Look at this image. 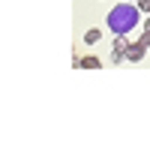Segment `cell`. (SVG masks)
<instances>
[{
  "instance_id": "cell-1",
  "label": "cell",
  "mask_w": 150,
  "mask_h": 150,
  "mask_svg": "<svg viewBox=\"0 0 150 150\" xmlns=\"http://www.w3.org/2000/svg\"><path fill=\"white\" fill-rule=\"evenodd\" d=\"M138 21H141V6L129 3V0L117 3L114 9H108V15H105V24H108V30L114 36H129L138 27Z\"/></svg>"
},
{
  "instance_id": "cell-2",
  "label": "cell",
  "mask_w": 150,
  "mask_h": 150,
  "mask_svg": "<svg viewBox=\"0 0 150 150\" xmlns=\"http://www.w3.org/2000/svg\"><path fill=\"white\" fill-rule=\"evenodd\" d=\"M126 51H129V39L126 36H114V42H111V60L114 63H126Z\"/></svg>"
},
{
  "instance_id": "cell-3",
  "label": "cell",
  "mask_w": 150,
  "mask_h": 150,
  "mask_svg": "<svg viewBox=\"0 0 150 150\" xmlns=\"http://www.w3.org/2000/svg\"><path fill=\"white\" fill-rule=\"evenodd\" d=\"M144 51L147 45L138 39V42H129V51H126V63H138V60H144Z\"/></svg>"
},
{
  "instance_id": "cell-4",
  "label": "cell",
  "mask_w": 150,
  "mask_h": 150,
  "mask_svg": "<svg viewBox=\"0 0 150 150\" xmlns=\"http://www.w3.org/2000/svg\"><path fill=\"white\" fill-rule=\"evenodd\" d=\"M75 66H78V69H99V66H102V60H99V57H78V60H75Z\"/></svg>"
},
{
  "instance_id": "cell-5",
  "label": "cell",
  "mask_w": 150,
  "mask_h": 150,
  "mask_svg": "<svg viewBox=\"0 0 150 150\" xmlns=\"http://www.w3.org/2000/svg\"><path fill=\"white\" fill-rule=\"evenodd\" d=\"M99 39H102V33H99L96 27H90V30L84 33V42H87V45H93V42H99Z\"/></svg>"
},
{
  "instance_id": "cell-6",
  "label": "cell",
  "mask_w": 150,
  "mask_h": 150,
  "mask_svg": "<svg viewBox=\"0 0 150 150\" xmlns=\"http://www.w3.org/2000/svg\"><path fill=\"white\" fill-rule=\"evenodd\" d=\"M138 6H141V12H150V0H138Z\"/></svg>"
},
{
  "instance_id": "cell-7",
  "label": "cell",
  "mask_w": 150,
  "mask_h": 150,
  "mask_svg": "<svg viewBox=\"0 0 150 150\" xmlns=\"http://www.w3.org/2000/svg\"><path fill=\"white\" fill-rule=\"evenodd\" d=\"M141 42H144V45L150 48V30H144V36H141Z\"/></svg>"
},
{
  "instance_id": "cell-8",
  "label": "cell",
  "mask_w": 150,
  "mask_h": 150,
  "mask_svg": "<svg viewBox=\"0 0 150 150\" xmlns=\"http://www.w3.org/2000/svg\"><path fill=\"white\" fill-rule=\"evenodd\" d=\"M144 30H150V18H147V21H144Z\"/></svg>"
},
{
  "instance_id": "cell-9",
  "label": "cell",
  "mask_w": 150,
  "mask_h": 150,
  "mask_svg": "<svg viewBox=\"0 0 150 150\" xmlns=\"http://www.w3.org/2000/svg\"><path fill=\"white\" fill-rule=\"evenodd\" d=\"M129 3H138V0H129Z\"/></svg>"
}]
</instances>
